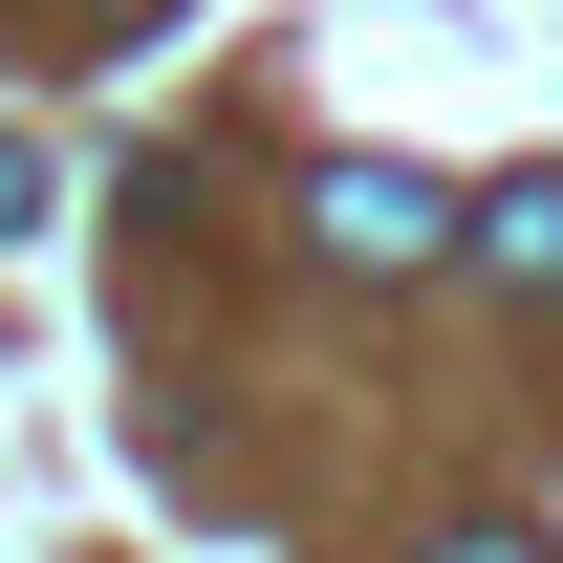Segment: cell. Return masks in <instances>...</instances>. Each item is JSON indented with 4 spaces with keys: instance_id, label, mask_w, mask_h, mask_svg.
<instances>
[{
    "instance_id": "obj_1",
    "label": "cell",
    "mask_w": 563,
    "mask_h": 563,
    "mask_svg": "<svg viewBox=\"0 0 563 563\" xmlns=\"http://www.w3.org/2000/svg\"><path fill=\"white\" fill-rule=\"evenodd\" d=\"M303 217H325V261H347V282H412L433 239H455V196H433V174H390V152H347Z\"/></svg>"
},
{
    "instance_id": "obj_2",
    "label": "cell",
    "mask_w": 563,
    "mask_h": 563,
    "mask_svg": "<svg viewBox=\"0 0 563 563\" xmlns=\"http://www.w3.org/2000/svg\"><path fill=\"white\" fill-rule=\"evenodd\" d=\"M477 261L520 282V303H563V174H498V196H477Z\"/></svg>"
},
{
    "instance_id": "obj_3",
    "label": "cell",
    "mask_w": 563,
    "mask_h": 563,
    "mask_svg": "<svg viewBox=\"0 0 563 563\" xmlns=\"http://www.w3.org/2000/svg\"><path fill=\"white\" fill-rule=\"evenodd\" d=\"M0 239H44V152H22V131H0Z\"/></svg>"
},
{
    "instance_id": "obj_4",
    "label": "cell",
    "mask_w": 563,
    "mask_h": 563,
    "mask_svg": "<svg viewBox=\"0 0 563 563\" xmlns=\"http://www.w3.org/2000/svg\"><path fill=\"white\" fill-rule=\"evenodd\" d=\"M433 563H542V542H520V520H455V542H433Z\"/></svg>"
}]
</instances>
